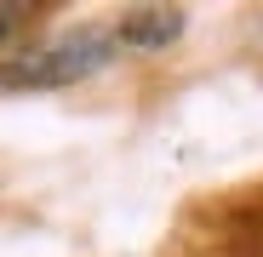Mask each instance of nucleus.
I'll return each instance as SVG.
<instances>
[{"mask_svg": "<svg viewBox=\"0 0 263 257\" xmlns=\"http://www.w3.org/2000/svg\"><path fill=\"white\" fill-rule=\"evenodd\" d=\"M109 46H115V40H109L103 29L63 34V40H52L46 52L12 63V69H6V86H69V80H80V74L103 69V63H109Z\"/></svg>", "mask_w": 263, "mask_h": 257, "instance_id": "f257e3e1", "label": "nucleus"}, {"mask_svg": "<svg viewBox=\"0 0 263 257\" xmlns=\"http://www.w3.org/2000/svg\"><path fill=\"white\" fill-rule=\"evenodd\" d=\"M178 34V12H160V6H143L138 17L120 23V40L126 46H160V40Z\"/></svg>", "mask_w": 263, "mask_h": 257, "instance_id": "f03ea898", "label": "nucleus"}]
</instances>
